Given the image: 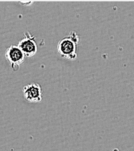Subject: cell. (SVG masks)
<instances>
[{
  "label": "cell",
  "mask_w": 134,
  "mask_h": 151,
  "mask_svg": "<svg viewBox=\"0 0 134 151\" xmlns=\"http://www.w3.org/2000/svg\"><path fill=\"white\" fill-rule=\"evenodd\" d=\"M80 41V36L71 31L69 35L61 39L57 45V50L60 56L64 59L75 60L77 57V45Z\"/></svg>",
  "instance_id": "cell-1"
},
{
  "label": "cell",
  "mask_w": 134,
  "mask_h": 151,
  "mask_svg": "<svg viewBox=\"0 0 134 151\" xmlns=\"http://www.w3.org/2000/svg\"><path fill=\"white\" fill-rule=\"evenodd\" d=\"M5 56L13 71L18 70L20 65L24 62L26 58L19 47L14 45H12L6 49Z\"/></svg>",
  "instance_id": "cell-2"
},
{
  "label": "cell",
  "mask_w": 134,
  "mask_h": 151,
  "mask_svg": "<svg viewBox=\"0 0 134 151\" xmlns=\"http://www.w3.org/2000/svg\"><path fill=\"white\" fill-rule=\"evenodd\" d=\"M23 93L25 100L29 103H39L43 99L42 88L36 82L25 85L23 88Z\"/></svg>",
  "instance_id": "cell-3"
},
{
  "label": "cell",
  "mask_w": 134,
  "mask_h": 151,
  "mask_svg": "<svg viewBox=\"0 0 134 151\" xmlns=\"http://www.w3.org/2000/svg\"><path fill=\"white\" fill-rule=\"evenodd\" d=\"M36 37L29 32L23 34V38L19 41L18 46L27 58L34 56L37 51Z\"/></svg>",
  "instance_id": "cell-4"
}]
</instances>
